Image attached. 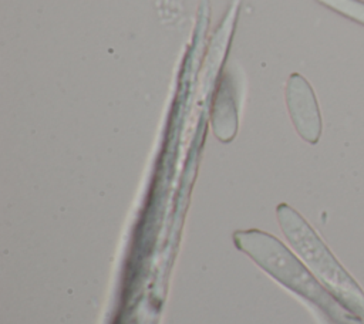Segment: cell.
I'll return each mask as SVG.
<instances>
[{
	"mask_svg": "<svg viewBox=\"0 0 364 324\" xmlns=\"http://www.w3.org/2000/svg\"><path fill=\"white\" fill-rule=\"evenodd\" d=\"M235 243L272 277L314 304L334 324H360L358 317L350 313L326 286H321L317 277L276 237L257 230L236 232Z\"/></svg>",
	"mask_w": 364,
	"mask_h": 324,
	"instance_id": "obj_1",
	"label": "cell"
},
{
	"mask_svg": "<svg viewBox=\"0 0 364 324\" xmlns=\"http://www.w3.org/2000/svg\"><path fill=\"white\" fill-rule=\"evenodd\" d=\"M284 236L326 288L354 315L364 318V291L337 261L310 225L290 206L277 207Z\"/></svg>",
	"mask_w": 364,
	"mask_h": 324,
	"instance_id": "obj_2",
	"label": "cell"
},
{
	"mask_svg": "<svg viewBox=\"0 0 364 324\" xmlns=\"http://www.w3.org/2000/svg\"><path fill=\"white\" fill-rule=\"evenodd\" d=\"M289 108L299 134L310 144H316L321 134V118L314 92L309 82L294 74L287 90Z\"/></svg>",
	"mask_w": 364,
	"mask_h": 324,
	"instance_id": "obj_3",
	"label": "cell"
},
{
	"mask_svg": "<svg viewBox=\"0 0 364 324\" xmlns=\"http://www.w3.org/2000/svg\"><path fill=\"white\" fill-rule=\"evenodd\" d=\"M336 13L364 26V1L361 0H317Z\"/></svg>",
	"mask_w": 364,
	"mask_h": 324,
	"instance_id": "obj_4",
	"label": "cell"
}]
</instances>
